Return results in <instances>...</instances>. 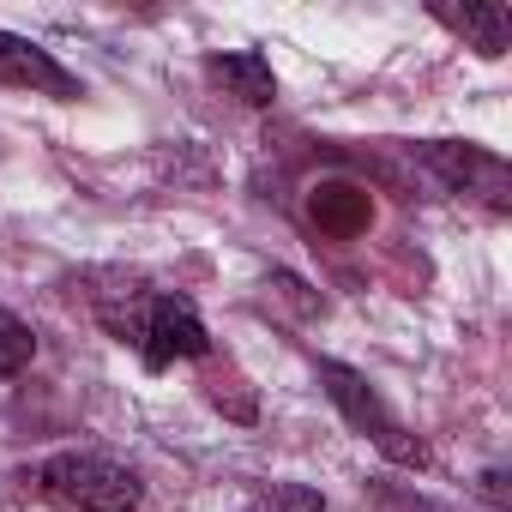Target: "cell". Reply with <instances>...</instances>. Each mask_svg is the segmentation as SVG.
Returning <instances> with one entry per match:
<instances>
[{"instance_id": "cell-4", "label": "cell", "mask_w": 512, "mask_h": 512, "mask_svg": "<svg viewBox=\"0 0 512 512\" xmlns=\"http://www.w3.org/2000/svg\"><path fill=\"white\" fill-rule=\"evenodd\" d=\"M211 332L199 326V314L181 296H151V320H145V362L169 368L175 356H205Z\"/></svg>"}, {"instance_id": "cell-10", "label": "cell", "mask_w": 512, "mask_h": 512, "mask_svg": "<svg viewBox=\"0 0 512 512\" xmlns=\"http://www.w3.org/2000/svg\"><path fill=\"white\" fill-rule=\"evenodd\" d=\"M247 512H326V500H320V488H308V482H272L266 494L247 500Z\"/></svg>"}, {"instance_id": "cell-5", "label": "cell", "mask_w": 512, "mask_h": 512, "mask_svg": "<svg viewBox=\"0 0 512 512\" xmlns=\"http://www.w3.org/2000/svg\"><path fill=\"white\" fill-rule=\"evenodd\" d=\"M0 85L43 91V97H79V79L49 49H37L31 37H13V31H0Z\"/></svg>"}, {"instance_id": "cell-7", "label": "cell", "mask_w": 512, "mask_h": 512, "mask_svg": "<svg viewBox=\"0 0 512 512\" xmlns=\"http://www.w3.org/2000/svg\"><path fill=\"white\" fill-rule=\"evenodd\" d=\"M308 211H314V223H320V229H332V235H356V229H368V217H374L368 193H362V187H344V181L314 187Z\"/></svg>"}, {"instance_id": "cell-1", "label": "cell", "mask_w": 512, "mask_h": 512, "mask_svg": "<svg viewBox=\"0 0 512 512\" xmlns=\"http://www.w3.org/2000/svg\"><path fill=\"white\" fill-rule=\"evenodd\" d=\"M43 488L73 512H139V476L97 452H61L43 464Z\"/></svg>"}, {"instance_id": "cell-2", "label": "cell", "mask_w": 512, "mask_h": 512, "mask_svg": "<svg viewBox=\"0 0 512 512\" xmlns=\"http://www.w3.org/2000/svg\"><path fill=\"white\" fill-rule=\"evenodd\" d=\"M320 380H326V392H332V404L350 416V428H362L392 464H422L428 452H422V440L416 434H404V422L374 398V386L356 374V368H344V362H320Z\"/></svg>"}, {"instance_id": "cell-8", "label": "cell", "mask_w": 512, "mask_h": 512, "mask_svg": "<svg viewBox=\"0 0 512 512\" xmlns=\"http://www.w3.org/2000/svg\"><path fill=\"white\" fill-rule=\"evenodd\" d=\"M211 73H217L241 103H253V109H266V103L278 97V79H272L266 55H253V49H241V55H217V61H211Z\"/></svg>"}, {"instance_id": "cell-9", "label": "cell", "mask_w": 512, "mask_h": 512, "mask_svg": "<svg viewBox=\"0 0 512 512\" xmlns=\"http://www.w3.org/2000/svg\"><path fill=\"white\" fill-rule=\"evenodd\" d=\"M97 320L121 338V344H145V320H151V296L139 284L121 290H97Z\"/></svg>"}, {"instance_id": "cell-11", "label": "cell", "mask_w": 512, "mask_h": 512, "mask_svg": "<svg viewBox=\"0 0 512 512\" xmlns=\"http://www.w3.org/2000/svg\"><path fill=\"white\" fill-rule=\"evenodd\" d=\"M31 356H37L31 326H25L19 314L0 308V374H25V368H31Z\"/></svg>"}, {"instance_id": "cell-6", "label": "cell", "mask_w": 512, "mask_h": 512, "mask_svg": "<svg viewBox=\"0 0 512 512\" xmlns=\"http://www.w3.org/2000/svg\"><path fill=\"white\" fill-rule=\"evenodd\" d=\"M446 31H458L476 55H488V61H500L506 49H512V7L506 0H464V7H452V0H434L428 7Z\"/></svg>"}, {"instance_id": "cell-3", "label": "cell", "mask_w": 512, "mask_h": 512, "mask_svg": "<svg viewBox=\"0 0 512 512\" xmlns=\"http://www.w3.org/2000/svg\"><path fill=\"white\" fill-rule=\"evenodd\" d=\"M422 157H428V169H434L446 187H458V193H482L494 211H506V163H500L494 151H482V145H458V139H434V145H422Z\"/></svg>"}]
</instances>
